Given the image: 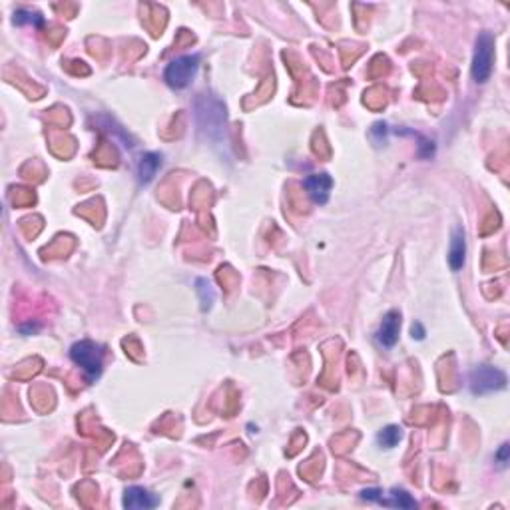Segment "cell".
Returning a JSON list of instances; mask_svg holds the SVG:
<instances>
[{"mask_svg": "<svg viewBox=\"0 0 510 510\" xmlns=\"http://www.w3.org/2000/svg\"><path fill=\"white\" fill-rule=\"evenodd\" d=\"M400 333V313L397 309L393 311H387L383 315V321L379 325V331H377V343L385 349L395 347V343L399 341Z\"/></svg>", "mask_w": 510, "mask_h": 510, "instance_id": "obj_6", "label": "cell"}, {"mask_svg": "<svg viewBox=\"0 0 510 510\" xmlns=\"http://www.w3.org/2000/svg\"><path fill=\"white\" fill-rule=\"evenodd\" d=\"M361 498L367 500V502H379L383 498V490H379V488H367V490L361 493Z\"/></svg>", "mask_w": 510, "mask_h": 510, "instance_id": "obj_15", "label": "cell"}, {"mask_svg": "<svg viewBox=\"0 0 510 510\" xmlns=\"http://www.w3.org/2000/svg\"><path fill=\"white\" fill-rule=\"evenodd\" d=\"M509 458H510V447L509 442H504V444H500V449H498L497 455H495V463H497L500 469H504V467L509 465Z\"/></svg>", "mask_w": 510, "mask_h": 510, "instance_id": "obj_14", "label": "cell"}, {"mask_svg": "<svg viewBox=\"0 0 510 510\" xmlns=\"http://www.w3.org/2000/svg\"><path fill=\"white\" fill-rule=\"evenodd\" d=\"M379 504H383V507H393V509H417V500H414L407 490H403V488H393L391 493H389V498H381L379 500Z\"/></svg>", "mask_w": 510, "mask_h": 510, "instance_id": "obj_10", "label": "cell"}, {"mask_svg": "<svg viewBox=\"0 0 510 510\" xmlns=\"http://www.w3.org/2000/svg\"><path fill=\"white\" fill-rule=\"evenodd\" d=\"M403 439V428L397 427V425H389L385 427L379 435H377V442L381 444V447H385V449H393V447H397Z\"/></svg>", "mask_w": 510, "mask_h": 510, "instance_id": "obj_11", "label": "cell"}, {"mask_svg": "<svg viewBox=\"0 0 510 510\" xmlns=\"http://www.w3.org/2000/svg\"><path fill=\"white\" fill-rule=\"evenodd\" d=\"M197 68H200V56H179V58L172 60L166 66L164 80L167 82V86H172L176 90H181V88L190 86V82H192L193 78H195V74H197Z\"/></svg>", "mask_w": 510, "mask_h": 510, "instance_id": "obj_3", "label": "cell"}, {"mask_svg": "<svg viewBox=\"0 0 510 510\" xmlns=\"http://www.w3.org/2000/svg\"><path fill=\"white\" fill-rule=\"evenodd\" d=\"M495 62V36L490 32H481L474 42V54H472V78L474 82L484 84L493 74Z\"/></svg>", "mask_w": 510, "mask_h": 510, "instance_id": "obj_2", "label": "cell"}, {"mask_svg": "<svg viewBox=\"0 0 510 510\" xmlns=\"http://www.w3.org/2000/svg\"><path fill=\"white\" fill-rule=\"evenodd\" d=\"M465 260H467V237H465V230L463 227H455L453 239H451V249H449V263H451L453 271L463 269Z\"/></svg>", "mask_w": 510, "mask_h": 510, "instance_id": "obj_8", "label": "cell"}, {"mask_svg": "<svg viewBox=\"0 0 510 510\" xmlns=\"http://www.w3.org/2000/svg\"><path fill=\"white\" fill-rule=\"evenodd\" d=\"M411 333H413V339H425V329L421 327V323H414L413 327H411Z\"/></svg>", "mask_w": 510, "mask_h": 510, "instance_id": "obj_16", "label": "cell"}, {"mask_svg": "<svg viewBox=\"0 0 510 510\" xmlns=\"http://www.w3.org/2000/svg\"><path fill=\"white\" fill-rule=\"evenodd\" d=\"M14 24L22 27V24H32V27H42L44 24V16L36 10H28V8H20L14 13Z\"/></svg>", "mask_w": 510, "mask_h": 510, "instance_id": "obj_12", "label": "cell"}, {"mask_svg": "<svg viewBox=\"0 0 510 510\" xmlns=\"http://www.w3.org/2000/svg\"><path fill=\"white\" fill-rule=\"evenodd\" d=\"M195 290H197V295H200V301H202V309L206 311L211 307L213 303V299H216V291L211 287V283L207 281V279H197L195 281Z\"/></svg>", "mask_w": 510, "mask_h": 510, "instance_id": "obj_13", "label": "cell"}, {"mask_svg": "<svg viewBox=\"0 0 510 510\" xmlns=\"http://www.w3.org/2000/svg\"><path fill=\"white\" fill-rule=\"evenodd\" d=\"M70 359L82 369L90 381H96L104 369V349L94 341H78L70 347Z\"/></svg>", "mask_w": 510, "mask_h": 510, "instance_id": "obj_1", "label": "cell"}, {"mask_svg": "<svg viewBox=\"0 0 510 510\" xmlns=\"http://www.w3.org/2000/svg\"><path fill=\"white\" fill-rule=\"evenodd\" d=\"M162 167V156L156 152H148L144 153L142 158H140L138 162V181L142 186H148L153 178H156V174H158V170Z\"/></svg>", "mask_w": 510, "mask_h": 510, "instance_id": "obj_9", "label": "cell"}, {"mask_svg": "<svg viewBox=\"0 0 510 510\" xmlns=\"http://www.w3.org/2000/svg\"><path fill=\"white\" fill-rule=\"evenodd\" d=\"M303 188L307 195L319 204H327L329 202V195H331V188H333V178L329 174H311L307 176L303 181Z\"/></svg>", "mask_w": 510, "mask_h": 510, "instance_id": "obj_5", "label": "cell"}, {"mask_svg": "<svg viewBox=\"0 0 510 510\" xmlns=\"http://www.w3.org/2000/svg\"><path fill=\"white\" fill-rule=\"evenodd\" d=\"M160 504V498L152 495L144 486H130L124 493V507L130 510H148L156 509Z\"/></svg>", "mask_w": 510, "mask_h": 510, "instance_id": "obj_7", "label": "cell"}, {"mask_svg": "<svg viewBox=\"0 0 510 510\" xmlns=\"http://www.w3.org/2000/svg\"><path fill=\"white\" fill-rule=\"evenodd\" d=\"M504 387H507V375L497 367L483 365L470 373V391L474 395L497 393V391H502Z\"/></svg>", "mask_w": 510, "mask_h": 510, "instance_id": "obj_4", "label": "cell"}]
</instances>
